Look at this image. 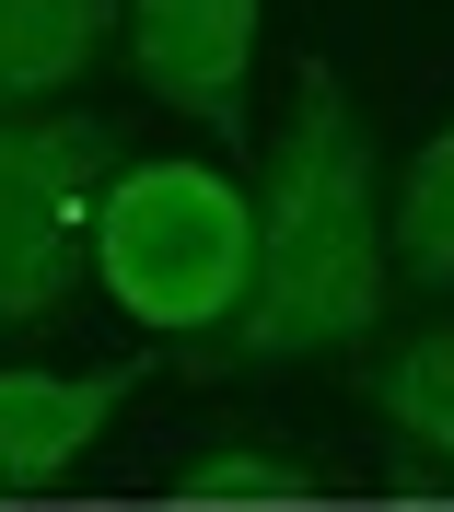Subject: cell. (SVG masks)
<instances>
[{
    "label": "cell",
    "mask_w": 454,
    "mask_h": 512,
    "mask_svg": "<svg viewBox=\"0 0 454 512\" xmlns=\"http://www.w3.org/2000/svg\"><path fill=\"white\" fill-rule=\"evenodd\" d=\"M257 268L245 303L210 350H187L198 373H268V361H326L385 326V187H373V128H361L338 70H303L280 140L257 152Z\"/></svg>",
    "instance_id": "obj_1"
},
{
    "label": "cell",
    "mask_w": 454,
    "mask_h": 512,
    "mask_svg": "<svg viewBox=\"0 0 454 512\" xmlns=\"http://www.w3.org/2000/svg\"><path fill=\"white\" fill-rule=\"evenodd\" d=\"M82 268L105 280V303L175 350H210L245 303V268H257V210L222 163L198 152H152V163H117L94 198V245Z\"/></svg>",
    "instance_id": "obj_2"
},
{
    "label": "cell",
    "mask_w": 454,
    "mask_h": 512,
    "mask_svg": "<svg viewBox=\"0 0 454 512\" xmlns=\"http://www.w3.org/2000/svg\"><path fill=\"white\" fill-rule=\"evenodd\" d=\"M105 140L117 128L82 117V105L0 117V326H47L70 291L94 280L82 245H94V198L117 175Z\"/></svg>",
    "instance_id": "obj_3"
},
{
    "label": "cell",
    "mask_w": 454,
    "mask_h": 512,
    "mask_svg": "<svg viewBox=\"0 0 454 512\" xmlns=\"http://www.w3.org/2000/svg\"><path fill=\"white\" fill-rule=\"evenodd\" d=\"M140 94L198 128H245L257 94V0H117Z\"/></svg>",
    "instance_id": "obj_4"
},
{
    "label": "cell",
    "mask_w": 454,
    "mask_h": 512,
    "mask_svg": "<svg viewBox=\"0 0 454 512\" xmlns=\"http://www.w3.org/2000/svg\"><path fill=\"white\" fill-rule=\"evenodd\" d=\"M152 361H94V373H47V361H0V489H59L105 443V419L140 396Z\"/></svg>",
    "instance_id": "obj_5"
},
{
    "label": "cell",
    "mask_w": 454,
    "mask_h": 512,
    "mask_svg": "<svg viewBox=\"0 0 454 512\" xmlns=\"http://www.w3.org/2000/svg\"><path fill=\"white\" fill-rule=\"evenodd\" d=\"M105 35H117V0H0V117L59 105L105 59Z\"/></svg>",
    "instance_id": "obj_6"
},
{
    "label": "cell",
    "mask_w": 454,
    "mask_h": 512,
    "mask_svg": "<svg viewBox=\"0 0 454 512\" xmlns=\"http://www.w3.org/2000/svg\"><path fill=\"white\" fill-rule=\"evenodd\" d=\"M361 396H373V419H385L420 466L454 478V315H443V326H408V338L361 373Z\"/></svg>",
    "instance_id": "obj_7"
},
{
    "label": "cell",
    "mask_w": 454,
    "mask_h": 512,
    "mask_svg": "<svg viewBox=\"0 0 454 512\" xmlns=\"http://www.w3.org/2000/svg\"><path fill=\"white\" fill-rule=\"evenodd\" d=\"M385 268L408 291H454V117L431 128L408 175H396V210H385Z\"/></svg>",
    "instance_id": "obj_8"
},
{
    "label": "cell",
    "mask_w": 454,
    "mask_h": 512,
    "mask_svg": "<svg viewBox=\"0 0 454 512\" xmlns=\"http://www.w3.org/2000/svg\"><path fill=\"white\" fill-rule=\"evenodd\" d=\"M303 466L292 454H257V443H222V454H187L175 466V501L187 512H233V501H303Z\"/></svg>",
    "instance_id": "obj_9"
}]
</instances>
